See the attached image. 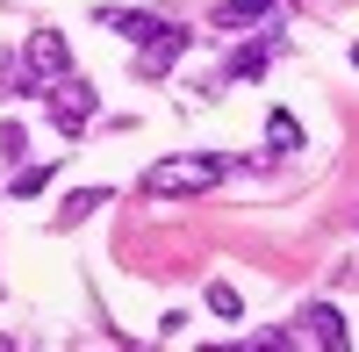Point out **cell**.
I'll list each match as a JSON object with an SVG mask.
<instances>
[{"label":"cell","mask_w":359,"mask_h":352,"mask_svg":"<svg viewBox=\"0 0 359 352\" xmlns=\"http://www.w3.org/2000/svg\"><path fill=\"white\" fill-rule=\"evenodd\" d=\"M223 158H208V151H180V158H158V165H144V194H151V201H187V194H208V187H216L223 180Z\"/></svg>","instance_id":"6da1fadb"},{"label":"cell","mask_w":359,"mask_h":352,"mask_svg":"<svg viewBox=\"0 0 359 352\" xmlns=\"http://www.w3.org/2000/svg\"><path fill=\"white\" fill-rule=\"evenodd\" d=\"M43 115H50L57 137H86V123H94V86H86L79 72L50 79V86H43Z\"/></svg>","instance_id":"7a4b0ae2"},{"label":"cell","mask_w":359,"mask_h":352,"mask_svg":"<svg viewBox=\"0 0 359 352\" xmlns=\"http://www.w3.org/2000/svg\"><path fill=\"white\" fill-rule=\"evenodd\" d=\"M187 43H194V36H187L180 22H158L151 36H144V43L130 50V72H137V79H165V72L180 65V57H187Z\"/></svg>","instance_id":"3957f363"},{"label":"cell","mask_w":359,"mask_h":352,"mask_svg":"<svg viewBox=\"0 0 359 352\" xmlns=\"http://www.w3.org/2000/svg\"><path fill=\"white\" fill-rule=\"evenodd\" d=\"M22 72L36 79V101H43V86L72 72V50H65V36H57V29H29V43H22Z\"/></svg>","instance_id":"277c9868"},{"label":"cell","mask_w":359,"mask_h":352,"mask_svg":"<svg viewBox=\"0 0 359 352\" xmlns=\"http://www.w3.org/2000/svg\"><path fill=\"white\" fill-rule=\"evenodd\" d=\"M287 345H323V352H345V345H352V331H345V316H338L331 302H309L302 316H294Z\"/></svg>","instance_id":"5b68a950"},{"label":"cell","mask_w":359,"mask_h":352,"mask_svg":"<svg viewBox=\"0 0 359 352\" xmlns=\"http://www.w3.org/2000/svg\"><path fill=\"white\" fill-rule=\"evenodd\" d=\"M273 57H280V22H266V29H259V36H252L245 50H237V57H230V65H223V79H259L266 65H273Z\"/></svg>","instance_id":"8992f818"},{"label":"cell","mask_w":359,"mask_h":352,"mask_svg":"<svg viewBox=\"0 0 359 352\" xmlns=\"http://www.w3.org/2000/svg\"><path fill=\"white\" fill-rule=\"evenodd\" d=\"M94 209H108V187H79V194H65V201H57V230H79L86 216H94Z\"/></svg>","instance_id":"52a82bcc"},{"label":"cell","mask_w":359,"mask_h":352,"mask_svg":"<svg viewBox=\"0 0 359 352\" xmlns=\"http://www.w3.org/2000/svg\"><path fill=\"white\" fill-rule=\"evenodd\" d=\"M94 22H101V29H123L130 43H144V36L158 29V15H137V8H94Z\"/></svg>","instance_id":"ba28073f"},{"label":"cell","mask_w":359,"mask_h":352,"mask_svg":"<svg viewBox=\"0 0 359 352\" xmlns=\"http://www.w3.org/2000/svg\"><path fill=\"white\" fill-rule=\"evenodd\" d=\"M50 180H57V158H43V165H15V180H8V194H15V201H36V194H43Z\"/></svg>","instance_id":"9c48e42d"},{"label":"cell","mask_w":359,"mask_h":352,"mask_svg":"<svg viewBox=\"0 0 359 352\" xmlns=\"http://www.w3.org/2000/svg\"><path fill=\"white\" fill-rule=\"evenodd\" d=\"M266 144H273V151H302V123H294L287 108H273L266 115Z\"/></svg>","instance_id":"30bf717a"},{"label":"cell","mask_w":359,"mask_h":352,"mask_svg":"<svg viewBox=\"0 0 359 352\" xmlns=\"http://www.w3.org/2000/svg\"><path fill=\"white\" fill-rule=\"evenodd\" d=\"M208 316H223V324H237V316H245V295H237L230 280H208Z\"/></svg>","instance_id":"8fae6325"},{"label":"cell","mask_w":359,"mask_h":352,"mask_svg":"<svg viewBox=\"0 0 359 352\" xmlns=\"http://www.w3.org/2000/svg\"><path fill=\"white\" fill-rule=\"evenodd\" d=\"M0 158H8V165H22V158H29V137H22V123H8V130H0Z\"/></svg>","instance_id":"7c38bea8"},{"label":"cell","mask_w":359,"mask_h":352,"mask_svg":"<svg viewBox=\"0 0 359 352\" xmlns=\"http://www.w3.org/2000/svg\"><path fill=\"white\" fill-rule=\"evenodd\" d=\"M352 65H359V43H352Z\"/></svg>","instance_id":"4fadbf2b"}]
</instances>
